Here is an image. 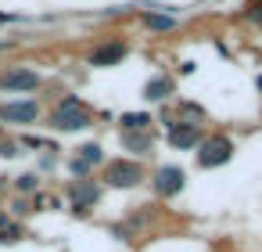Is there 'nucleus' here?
<instances>
[{"label": "nucleus", "instance_id": "nucleus-17", "mask_svg": "<svg viewBox=\"0 0 262 252\" xmlns=\"http://www.w3.org/2000/svg\"><path fill=\"white\" fill-rule=\"evenodd\" d=\"M244 18H248V22H255V26H262V4H248Z\"/></svg>", "mask_w": 262, "mask_h": 252}, {"label": "nucleus", "instance_id": "nucleus-21", "mask_svg": "<svg viewBox=\"0 0 262 252\" xmlns=\"http://www.w3.org/2000/svg\"><path fill=\"white\" fill-rule=\"evenodd\" d=\"M255 87H258V90H262V76H258V80H255Z\"/></svg>", "mask_w": 262, "mask_h": 252}, {"label": "nucleus", "instance_id": "nucleus-7", "mask_svg": "<svg viewBox=\"0 0 262 252\" xmlns=\"http://www.w3.org/2000/svg\"><path fill=\"white\" fill-rule=\"evenodd\" d=\"M36 119H40V101H33V98H18V101H4V105H0V123L29 126Z\"/></svg>", "mask_w": 262, "mask_h": 252}, {"label": "nucleus", "instance_id": "nucleus-20", "mask_svg": "<svg viewBox=\"0 0 262 252\" xmlns=\"http://www.w3.org/2000/svg\"><path fill=\"white\" fill-rule=\"evenodd\" d=\"M8 220H11V216H8V209H0V227H4Z\"/></svg>", "mask_w": 262, "mask_h": 252}, {"label": "nucleus", "instance_id": "nucleus-13", "mask_svg": "<svg viewBox=\"0 0 262 252\" xmlns=\"http://www.w3.org/2000/svg\"><path fill=\"white\" fill-rule=\"evenodd\" d=\"M119 137H122V148H126V151H137V155H147V151L155 148L151 130H147V133H119Z\"/></svg>", "mask_w": 262, "mask_h": 252}, {"label": "nucleus", "instance_id": "nucleus-4", "mask_svg": "<svg viewBox=\"0 0 262 252\" xmlns=\"http://www.w3.org/2000/svg\"><path fill=\"white\" fill-rule=\"evenodd\" d=\"M43 87V76L36 69H26V65H11L0 72V94H33Z\"/></svg>", "mask_w": 262, "mask_h": 252}, {"label": "nucleus", "instance_id": "nucleus-18", "mask_svg": "<svg viewBox=\"0 0 262 252\" xmlns=\"http://www.w3.org/2000/svg\"><path fill=\"white\" fill-rule=\"evenodd\" d=\"M0 155H4V159H15V155H18V144H15V141H4V144H0Z\"/></svg>", "mask_w": 262, "mask_h": 252}, {"label": "nucleus", "instance_id": "nucleus-11", "mask_svg": "<svg viewBox=\"0 0 262 252\" xmlns=\"http://www.w3.org/2000/svg\"><path fill=\"white\" fill-rule=\"evenodd\" d=\"M172 94H176L172 76H155V80L144 83V101H169Z\"/></svg>", "mask_w": 262, "mask_h": 252}, {"label": "nucleus", "instance_id": "nucleus-6", "mask_svg": "<svg viewBox=\"0 0 262 252\" xmlns=\"http://www.w3.org/2000/svg\"><path fill=\"white\" fill-rule=\"evenodd\" d=\"M65 198H69V205H72L76 212H86L90 205L101 202V184H97L94 177H86V180H72V184L65 187Z\"/></svg>", "mask_w": 262, "mask_h": 252}, {"label": "nucleus", "instance_id": "nucleus-2", "mask_svg": "<svg viewBox=\"0 0 262 252\" xmlns=\"http://www.w3.org/2000/svg\"><path fill=\"white\" fill-rule=\"evenodd\" d=\"M233 151H237V144H233L230 133H208L198 144V166L201 169H219L233 159Z\"/></svg>", "mask_w": 262, "mask_h": 252}, {"label": "nucleus", "instance_id": "nucleus-15", "mask_svg": "<svg viewBox=\"0 0 262 252\" xmlns=\"http://www.w3.org/2000/svg\"><path fill=\"white\" fill-rule=\"evenodd\" d=\"M22 223H15V220H8L4 227H0V245H15V241H22Z\"/></svg>", "mask_w": 262, "mask_h": 252}, {"label": "nucleus", "instance_id": "nucleus-9", "mask_svg": "<svg viewBox=\"0 0 262 252\" xmlns=\"http://www.w3.org/2000/svg\"><path fill=\"white\" fill-rule=\"evenodd\" d=\"M165 141H169V148H176V151H190V148L201 144V126H194V123H169Z\"/></svg>", "mask_w": 262, "mask_h": 252}, {"label": "nucleus", "instance_id": "nucleus-14", "mask_svg": "<svg viewBox=\"0 0 262 252\" xmlns=\"http://www.w3.org/2000/svg\"><path fill=\"white\" fill-rule=\"evenodd\" d=\"M76 151H79V155H76V159H79V162H86V166H90V169H94V166H97V162H104V148H101V144H97V141H94V144H79V148H76Z\"/></svg>", "mask_w": 262, "mask_h": 252}, {"label": "nucleus", "instance_id": "nucleus-8", "mask_svg": "<svg viewBox=\"0 0 262 252\" xmlns=\"http://www.w3.org/2000/svg\"><path fill=\"white\" fill-rule=\"evenodd\" d=\"M129 54V44L126 40H104V44H97L94 51H90V65L94 69H112V65H119L122 58Z\"/></svg>", "mask_w": 262, "mask_h": 252}, {"label": "nucleus", "instance_id": "nucleus-1", "mask_svg": "<svg viewBox=\"0 0 262 252\" xmlns=\"http://www.w3.org/2000/svg\"><path fill=\"white\" fill-rule=\"evenodd\" d=\"M47 126H51L54 133H79V130L94 126V112L83 105V98H76V94H65V98H58V105L51 108V115H47Z\"/></svg>", "mask_w": 262, "mask_h": 252}, {"label": "nucleus", "instance_id": "nucleus-19", "mask_svg": "<svg viewBox=\"0 0 262 252\" xmlns=\"http://www.w3.org/2000/svg\"><path fill=\"white\" fill-rule=\"evenodd\" d=\"M26 212H33V209H29V205L18 198V202H15V216H26Z\"/></svg>", "mask_w": 262, "mask_h": 252}, {"label": "nucleus", "instance_id": "nucleus-16", "mask_svg": "<svg viewBox=\"0 0 262 252\" xmlns=\"http://www.w3.org/2000/svg\"><path fill=\"white\" fill-rule=\"evenodd\" d=\"M36 187H40V177H36V173H22V177L15 180V191H18V195H33Z\"/></svg>", "mask_w": 262, "mask_h": 252}, {"label": "nucleus", "instance_id": "nucleus-12", "mask_svg": "<svg viewBox=\"0 0 262 252\" xmlns=\"http://www.w3.org/2000/svg\"><path fill=\"white\" fill-rule=\"evenodd\" d=\"M151 130V115L147 112H126L119 119V133H147Z\"/></svg>", "mask_w": 262, "mask_h": 252}, {"label": "nucleus", "instance_id": "nucleus-3", "mask_svg": "<svg viewBox=\"0 0 262 252\" xmlns=\"http://www.w3.org/2000/svg\"><path fill=\"white\" fill-rule=\"evenodd\" d=\"M101 180H104L108 187H119V191H129V187H137V184L144 180V166H140L137 159H112V162L104 166V173H101Z\"/></svg>", "mask_w": 262, "mask_h": 252}, {"label": "nucleus", "instance_id": "nucleus-5", "mask_svg": "<svg viewBox=\"0 0 262 252\" xmlns=\"http://www.w3.org/2000/svg\"><path fill=\"white\" fill-rule=\"evenodd\" d=\"M183 187H187V173H183L180 166H158V169L151 173V191H155L158 198H176Z\"/></svg>", "mask_w": 262, "mask_h": 252}, {"label": "nucleus", "instance_id": "nucleus-10", "mask_svg": "<svg viewBox=\"0 0 262 252\" xmlns=\"http://www.w3.org/2000/svg\"><path fill=\"white\" fill-rule=\"evenodd\" d=\"M144 26L151 33H165V29H176V11H169L165 4H155L147 15H144Z\"/></svg>", "mask_w": 262, "mask_h": 252}]
</instances>
